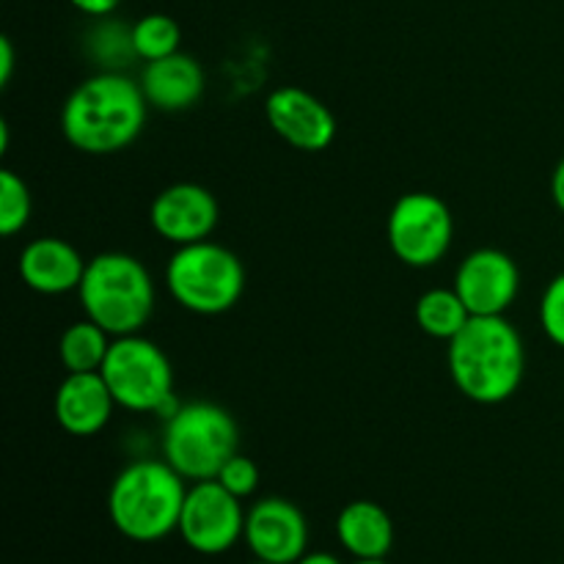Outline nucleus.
Masks as SVG:
<instances>
[{
  "mask_svg": "<svg viewBox=\"0 0 564 564\" xmlns=\"http://www.w3.org/2000/svg\"><path fill=\"white\" fill-rule=\"evenodd\" d=\"M149 102L141 83L119 72H99L72 88L61 108V132L83 154H116L135 143Z\"/></svg>",
  "mask_w": 564,
  "mask_h": 564,
  "instance_id": "1",
  "label": "nucleus"
},
{
  "mask_svg": "<svg viewBox=\"0 0 564 564\" xmlns=\"http://www.w3.org/2000/svg\"><path fill=\"white\" fill-rule=\"evenodd\" d=\"M449 375L455 389L477 405H501L527 375V347L516 325L501 317H471L449 341Z\"/></svg>",
  "mask_w": 564,
  "mask_h": 564,
  "instance_id": "2",
  "label": "nucleus"
},
{
  "mask_svg": "<svg viewBox=\"0 0 564 564\" xmlns=\"http://www.w3.org/2000/svg\"><path fill=\"white\" fill-rule=\"evenodd\" d=\"M187 479L165 460H135L116 474L108 516L132 543H160L180 529Z\"/></svg>",
  "mask_w": 564,
  "mask_h": 564,
  "instance_id": "3",
  "label": "nucleus"
},
{
  "mask_svg": "<svg viewBox=\"0 0 564 564\" xmlns=\"http://www.w3.org/2000/svg\"><path fill=\"white\" fill-rule=\"evenodd\" d=\"M77 297L83 314L113 339L141 334L154 314V281L132 253L105 251L88 259Z\"/></svg>",
  "mask_w": 564,
  "mask_h": 564,
  "instance_id": "4",
  "label": "nucleus"
},
{
  "mask_svg": "<svg viewBox=\"0 0 564 564\" xmlns=\"http://www.w3.org/2000/svg\"><path fill=\"white\" fill-rule=\"evenodd\" d=\"M240 452V427L215 402H185L165 419L163 460L191 482L215 479L229 457Z\"/></svg>",
  "mask_w": 564,
  "mask_h": 564,
  "instance_id": "5",
  "label": "nucleus"
},
{
  "mask_svg": "<svg viewBox=\"0 0 564 564\" xmlns=\"http://www.w3.org/2000/svg\"><path fill=\"white\" fill-rule=\"evenodd\" d=\"M165 286L185 312L215 317L240 303L246 292V268L235 251L220 242L202 240L171 253Z\"/></svg>",
  "mask_w": 564,
  "mask_h": 564,
  "instance_id": "6",
  "label": "nucleus"
},
{
  "mask_svg": "<svg viewBox=\"0 0 564 564\" xmlns=\"http://www.w3.org/2000/svg\"><path fill=\"white\" fill-rule=\"evenodd\" d=\"M99 375L108 383L116 405L132 413H158L169 419L182 402L174 391V367L169 356L141 334L119 336L110 345Z\"/></svg>",
  "mask_w": 564,
  "mask_h": 564,
  "instance_id": "7",
  "label": "nucleus"
},
{
  "mask_svg": "<svg viewBox=\"0 0 564 564\" xmlns=\"http://www.w3.org/2000/svg\"><path fill=\"white\" fill-rule=\"evenodd\" d=\"M455 218L435 193L416 191L397 198L386 220V240L391 253L408 268H433L449 253Z\"/></svg>",
  "mask_w": 564,
  "mask_h": 564,
  "instance_id": "8",
  "label": "nucleus"
},
{
  "mask_svg": "<svg viewBox=\"0 0 564 564\" xmlns=\"http://www.w3.org/2000/svg\"><path fill=\"white\" fill-rule=\"evenodd\" d=\"M180 538L196 554L220 556L235 549L246 534L242 499L231 496L218 479H204L187 488L180 518Z\"/></svg>",
  "mask_w": 564,
  "mask_h": 564,
  "instance_id": "9",
  "label": "nucleus"
},
{
  "mask_svg": "<svg viewBox=\"0 0 564 564\" xmlns=\"http://www.w3.org/2000/svg\"><path fill=\"white\" fill-rule=\"evenodd\" d=\"M452 286L471 317H501L516 303L521 270L510 253L499 248H477L460 262Z\"/></svg>",
  "mask_w": 564,
  "mask_h": 564,
  "instance_id": "10",
  "label": "nucleus"
},
{
  "mask_svg": "<svg viewBox=\"0 0 564 564\" xmlns=\"http://www.w3.org/2000/svg\"><path fill=\"white\" fill-rule=\"evenodd\" d=\"M220 220L218 198L196 182L163 187L149 207V224L171 246H193L209 240Z\"/></svg>",
  "mask_w": 564,
  "mask_h": 564,
  "instance_id": "11",
  "label": "nucleus"
},
{
  "mask_svg": "<svg viewBox=\"0 0 564 564\" xmlns=\"http://www.w3.org/2000/svg\"><path fill=\"white\" fill-rule=\"evenodd\" d=\"M242 540L259 562L295 564L308 551V521L297 505L268 496L246 512Z\"/></svg>",
  "mask_w": 564,
  "mask_h": 564,
  "instance_id": "12",
  "label": "nucleus"
},
{
  "mask_svg": "<svg viewBox=\"0 0 564 564\" xmlns=\"http://www.w3.org/2000/svg\"><path fill=\"white\" fill-rule=\"evenodd\" d=\"M264 116L275 135L301 152H323L336 138V116L306 88L281 86L270 91Z\"/></svg>",
  "mask_w": 564,
  "mask_h": 564,
  "instance_id": "13",
  "label": "nucleus"
},
{
  "mask_svg": "<svg viewBox=\"0 0 564 564\" xmlns=\"http://www.w3.org/2000/svg\"><path fill=\"white\" fill-rule=\"evenodd\" d=\"M116 408L119 405L99 372H69L61 380L53 400L55 422L75 438H91L102 433Z\"/></svg>",
  "mask_w": 564,
  "mask_h": 564,
  "instance_id": "14",
  "label": "nucleus"
},
{
  "mask_svg": "<svg viewBox=\"0 0 564 564\" xmlns=\"http://www.w3.org/2000/svg\"><path fill=\"white\" fill-rule=\"evenodd\" d=\"M83 273H86V259L61 237H39L28 242L20 253L22 284L39 295L77 292Z\"/></svg>",
  "mask_w": 564,
  "mask_h": 564,
  "instance_id": "15",
  "label": "nucleus"
},
{
  "mask_svg": "<svg viewBox=\"0 0 564 564\" xmlns=\"http://www.w3.org/2000/svg\"><path fill=\"white\" fill-rule=\"evenodd\" d=\"M138 83H141L149 108L163 110V113H180V110L193 108L207 86L202 64L182 50L160 61H149Z\"/></svg>",
  "mask_w": 564,
  "mask_h": 564,
  "instance_id": "16",
  "label": "nucleus"
},
{
  "mask_svg": "<svg viewBox=\"0 0 564 564\" xmlns=\"http://www.w3.org/2000/svg\"><path fill=\"white\" fill-rule=\"evenodd\" d=\"M336 538L352 560H386L394 545V521L380 505L358 499L341 507Z\"/></svg>",
  "mask_w": 564,
  "mask_h": 564,
  "instance_id": "17",
  "label": "nucleus"
},
{
  "mask_svg": "<svg viewBox=\"0 0 564 564\" xmlns=\"http://www.w3.org/2000/svg\"><path fill=\"white\" fill-rule=\"evenodd\" d=\"M113 336L97 325L94 319H77L61 334L58 339V358L61 367L69 372H99L108 358Z\"/></svg>",
  "mask_w": 564,
  "mask_h": 564,
  "instance_id": "18",
  "label": "nucleus"
},
{
  "mask_svg": "<svg viewBox=\"0 0 564 564\" xmlns=\"http://www.w3.org/2000/svg\"><path fill=\"white\" fill-rule=\"evenodd\" d=\"M471 312L466 308L463 297L457 295L455 286H435L419 295L416 301V323L427 336L441 341H452L466 323Z\"/></svg>",
  "mask_w": 564,
  "mask_h": 564,
  "instance_id": "19",
  "label": "nucleus"
},
{
  "mask_svg": "<svg viewBox=\"0 0 564 564\" xmlns=\"http://www.w3.org/2000/svg\"><path fill=\"white\" fill-rule=\"evenodd\" d=\"M182 28L169 14H143L132 22V50L141 61H160L180 53Z\"/></svg>",
  "mask_w": 564,
  "mask_h": 564,
  "instance_id": "20",
  "label": "nucleus"
},
{
  "mask_svg": "<svg viewBox=\"0 0 564 564\" xmlns=\"http://www.w3.org/2000/svg\"><path fill=\"white\" fill-rule=\"evenodd\" d=\"M33 202L25 180L11 169L0 171V235L14 237L31 220Z\"/></svg>",
  "mask_w": 564,
  "mask_h": 564,
  "instance_id": "21",
  "label": "nucleus"
},
{
  "mask_svg": "<svg viewBox=\"0 0 564 564\" xmlns=\"http://www.w3.org/2000/svg\"><path fill=\"white\" fill-rule=\"evenodd\" d=\"M88 47L102 64H124L127 58H138L132 50V25L127 28L110 17H102V22L88 33Z\"/></svg>",
  "mask_w": 564,
  "mask_h": 564,
  "instance_id": "22",
  "label": "nucleus"
},
{
  "mask_svg": "<svg viewBox=\"0 0 564 564\" xmlns=\"http://www.w3.org/2000/svg\"><path fill=\"white\" fill-rule=\"evenodd\" d=\"M538 314L543 334L564 350V273L556 275V279L545 286L543 297H540Z\"/></svg>",
  "mask_w": 564,
  "mask_h": 564,
  "instance_id": "23",
  "label": "nucleus"
},
{
  "mask_svg": "<svg viewBox=\"0 0 564 564\" xmlns=\"http://www.w3.org/2000/svg\"><path fill=\"white\" fill-rule=\"evenodd\" d=\"M215 479H218L231 496H237V499H248V496L257 494L259 488V466L251 460V457L237 452L235 457L226 460V466L220 468V474Z\"/></svg>",
  "mask_w": 564,
  "mask_h": 564,
  "instance_id": "24",
  "label": "nucleus"
},
{
  "mask_svg": "<svg viewBox=\"0 0 564 564\" xmlns=\"http://www.w3.org/2000/svg\"><path fill=\"white\" fill-rule=\"evenodd\" d=\"M72 6H75L80 14L86 17H97V20H102V17H110L116 9H119L124 0H69Z\"/></svg>",
  "mask_w": 564,
  "mask_h": 564,
  "instance_id": "25",
  "label": "nucleus"
},
{
  "mask_svg": "<svg viewBox=\"0 0 564 564\" xmlns=\"http://www.w3.org/2000/svg\"><path fill=\"white\" fill-rule=\"evenodd\" d=\"M11 69H14V47L9 39H0V86L11 80Z\"/></svg>",
  "mask_w": 564,
  "mask_h": 564,
  "instance_id": "26",
  "label": "nucleus"
},
{
  "mask_svg": "<svg viewBox=\"0 0 564 564\" xmlns=\"http://www.w3.org/2000/svg\"><path fill=\"white\" fill-rule=\"evenodd\" d=\"M551 198H554L556 209L564 213V158L556 163L554 174H551Z\"/></svg>",
  "mask_w": 564,
  "mask_h": 564,
  "instance_id": "27",
  "label": "nucleus"
},
{
  "mask_svg": "<svg viewBox=\"0 0 564 564\" xmlns=\"http://www.w3.org/2000/svg\"><path fill=\"white\" fill-rule=\"evenodd\" d=\"M295 564H341L339 556L328 554V551H306Z\"/></svg>",
  "mask_w": 564,
  "mask_h": 564,
  "instance_id": "28",
  "label": "nucleus"
},
{
  "mask_svg": "<svg viewBox=\"0 0 564 564\" xmlns=\"http://www.w3.org/2000/svg\"><path fill=\"white\" fill-rule=\"evenodd\" d=\"M352 564H389L386 560H356Z\"/></svg>",
  "mask_w": 564,
  "mask_h": 564,
  "instance_id": "29",
  "label": "nucleus"
},
{
  "mask_svg": "<svg viewBox=\"0 0 564 564\" xmlns=\"http://www.w3.org/2000/svg\"><path fill=\"white\" fill-rule=\"evenodd\" d=\"M253 564H275V562H259V560H257Z\"/></svg>",
  "mask_w": 564,
  "mask_h": 564,
  "instance_id": "30",
  "label": "nucleus"
}]
</instances>
